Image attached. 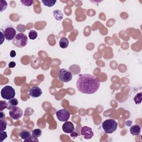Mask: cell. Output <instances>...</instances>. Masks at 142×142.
<instances>
[{
    "label": "cell",
    "instance_id": "7a4b0ae2",
    "mask_svg": "<svg viewBox=\"0 0 142 142\" xmlns=\"http://www.w3.org/2000/svg\"><path fill=\"white\" fill-rule=\"evenodd\" d=\"M28 43V38L23 33H19L12 40V43L18 48H23Z\"/></svg>",
    "mask_w": 142,
    "mask_h": 142
},
{
    "label": "cell",
    "instance_id": "2e32d148",
    "mask_svg": "<svg viewBox=\"0 0 142 142\" xmlns=\"http://www.w3.org/2000/svg\"><path fill=\"white\" fill-rule=\"evenodd\" d=\"M7 124V122L5 118H0V131H5L6 129Z\"/></svg>",
    "mask_w": 142,
    "mask_h": 142
},
{
    "label": "cell",
    "instance_id": "484cf974",
    "mask_svg": "<svg viewBox=\"0 0 142 142\" xmlns=\"http://www.w3.org/2000/svg\"><path fill=\"white\" fill-rule=\"evenodd\" d=\"M21 2L25 6L29 7L33 5V1H21Z\"/></svg>",
    "mask_w": 142,
    "mask_h": 142
},
{
    "label": "cell",
    "instance_id": "5b68a950",
    "mask_svg": "<svg viewBox=\"0 0 142 142\" xmlns=\"http://www.w3.org/2000/svg\"><path fill=\"white\" fill-rule=\"evenodd\" d=\"M58 77L61 82L67 83L72 79L73 75L69 70L64 68H62L59 70Z\"/></svg>",
    "mask_w": 142,
    "mask_h": 142
},
{
    "label": "cell",
    "instance_id": "9a60e30c",
    "mask_svg": "<svg viewBox=\"0 0 142 142\" xmlns=\"http://www.w3.org/2000/svg\"><path fill=\"white\" fill-rule=\"evenodd\" d=\"M31 135L30 132H29L28 131H26V130H23V131H21L20 133V136L21 138L24 140L30 137Z\"/></svg>",
    "mask_w": 142,
    "mask_h": 142
},
{
    "label": "cell",
    "instance_id": "5bb4252c",
    "mask_svg": "<svg viewBox=\"0 0 142 142\" xmlns=\"http://www.w3.org/2000/svg\"><path fill=\"white\" fill-rule=\"evenodd\" d=\"M53 16L55 18V19L57 21H61L63 19V14L62 13V11L59 10H55L53 12Z\"/></svg>",
    "mask_w": 142,
    "mask_h": 142
},
{
    "label": "cell",
    "instance_id": "d4e9b609",
    "mask_svg": "<svg viewBox=\"0 0 142 142\" xmlns=\"http://www.w3.org/2000/svg\"><path fill=\"white\" fill-rule=\"evenodd\" d=\"M0 6H1V12L4 11L6 9L7 7V3L6 1H1L0 2Z\"/></svg>",
    "mask_w": 142,
    "mask_h": 142
},
{
    "label": "cell",
    "instance_id": "7402d4cb",
    "mask_svg": "<svg viewBox=\"0 0 142 142\" xmlns=\"http://www.w3.org/2000/svg\"><path fill=\"white\" fill-rule=\"evenodd\" d=\"M8 106V103L6 101L1 100L0 101V111H3L5 109H6Z\"/></svg>",
    "mask_w": 142,
    "mask_h": 142
},
{
    "label": "cell",
    "instance_id": "44dd1931",
    "mask_svg": "<svg viewBox=\"0 0 142 142\" xmlns=\"http://www.w3.org/2000/svg\"><path fill=\"white\" fill-rule=\"evenodd\" d=\"M142 100V94L141 93H139L134 98V100L135 104H140Z\"/></svg>",
    "mask_w": 142,
    "mask_h": 142
},
{
    "label": "cell",
    "instance_id": "3957f363",
    "mask_svg": "<svg viewBox=\"0 0 142 142\" xmlns=\"http://www.w3.org/2000/svg\"><path fill=\"white\" fill-rule=\"evenodd\" d=\"M118 123L113 119H109L105 120L102 124V128L107 134H111L116 131Z\"/></svg>",
    "mask_w": 142,
    "mask_h": 142
},
{
    "label": "cell",
    "instance_id": "83f0119b",
    "mask_svg": "<svg viewBox=\"0 0 142 142\" xmlns=\"http://www.w3.org/2000/svg\"><path fill=\"white\" fill-rule=\"evenodd\" d=\"M10 56L12 58H13L14 57H16V52L15 51H14V50H12V51H11L10 52Z\"/></svg>",
    "mask_w": 142,
    "mask_h": 142
},
{
    "label": "cell",
    "instance_id": "ffe728a7",
    "mask_svg": "<svg viewBox=\"0 0 142 142\" xmlns=\"http://www.w3.org/2000/svg\"><path fill=\"white\" fill-rule=\"evenodd\" d=\"M41 134H42V130L40 129H34L32 132V135L36 138L40 137Z\"/></svg>",
    "mask_w": 142,
    "mask_h": 142
},
{
    "label": "cell",
    "instance_id": "cb8c5ba5",
    "mask_svg": "<svg viewBox=\"0 0 142 142\" xmlns=\"http://www.w3.org/2000/svg\"><path fill=\"white\" fill-rule=\"evenodd\" d=\"M7 138V133L4 131L0 132V141H3Z\"/></svg>",
    "mask_w": 142,
    "mask_h": 142
},
{
    "label": "cell",
    "instance_id": "4316f807",
    "mask_svg": "<svg viewBox=\"0 0 142 142\" xmlns=\"http://www.w3.org/2000/svg\"><path fill=\"white\" fill-rule=\"evenodd\" d=\"M16 65V64L15 62L13 61H12V62H10V63L8 64V67H9V68H13L15 67Z\"/></svg>",
    "mask_w": 142,
    "mask_h": 142
},
{
    "label": "cell",
    "instance_id": "ac0fdd59",
    "mask_svg": "<svg viewBox=\"0 0 142 142\" xmlns=\"http://www.w3.org/2000/svg\"><path fill=\"white\" fill-rule=\"evenodd\" d=\"M56 1H52V0H48V1H46V0H44V1H42V2L43 4V5L44 6H46L47 7H52L54 6L56 3Z\"/></svg>",
    "mask_w": 142,
    "mask_h": 142
},
{
    "label": "cell",
    "instance_id": "9c48e42d",
    "mask_svg": "<svg viewBox=\"0 0 142 142\" xmlns=\"http://www.w3.org/2000/svg\"><path fill=\"white\" fill-rule=\"evenodd\" d=\"M81 135L84 137L85 139H91L94 135V133L91 128L87 126L83 127L81 129Z\"/></svg>",
    "mask_w": 142,
    "mask_h": 142
},
{
    "label": "cell",
    "instance_id": "e0dca14e",
    "mask_svg": "<svg viewBox=\"0 0 142 142\" xmlns=\"http://www.w3.org/2000/svg\"><path fill=\"white\" fill-rule=\"evenodd\" d=\"M8 106L7 109H9L12 106H17L18 104H19V101H18V100L16 98H13V99H11L10 100H9L8 101Z\"/></svg>",
    "mask_w": 142,
    "mask_h": 142
},
{
    "label": "cell",
    "instance_id": "7c38bea8",
    "mask_svg": "<svg viewBox=\"0 0 142 142\" xmlns=\"http://www.w3.org/2000/svg\"><path fill=\"white\" fill-rule=\"evenodd\" d=\"M141 132V127L139 125L133 126L130 129V132L133 135H139Z\"/></svg>",
    "mask_w": 142,
    "mask_h": 142
},
{
    "label": "cell",
    "instance_id": "30bf717a",
    "mask_svg": "<svg viewBox=\"0 0 142 142\" xmlns=\"http://www.w3.org/2000/svg\"><path fill=\"white\" fill-rule=\"evenodd\" d=\"M42 94V91L41 89L37 86L32 87L29 91V95L31 97L37 98L40 97Z\"/></svg>",
    "mask_w": 142,
    "mask_h": 142
},
{
    "label": "cell",
    "instance_id": "52a82bcc",
    "mask_svg": "<svg viewBox=\"0 0 142 142\" xmlns=\"http://www.w3.org/2000/svg\"><path fill=\"white\" fill-rule=\"evenodd\" d=\"M56 114L57 119L61 122H67L70 118L69 112L66 109H60V110L56 112Z\"/></svg>",
    "mask_w": 142,
    "mask_h": 142
},
{
    "label": "cell",
    "instance_id": "f1b7e54d",
    "mask_svg": "<svg viewBox=\"0 0 142 142\" xmlns=\"http://www.w3.org/2000/svg\"><path fill=\"white\" fill-rule=\"evenodd\" d=\"M5 118V114L3 112V111H1L0 112V118Z\"/></svg>",
    "mask_w": 142,
    "mask_h": 142
},
{
    "label": "cell",
    "instance_id": "d6986e66",
    "mask_svg": "<svg viewBox=\"0 0 142 142\" xmlns=\"http://www.w3.org/2000/svg\"><path fill=\"white\" fill-rule=\"evenodd\" d=\"M28 36L30 40H35L36 38H37L38 36V33L37 32V31H36L34 30H31L29 32Z\"/></svg>",
    "mask_w": 142,
    "mask_h": 142
},
{
    "label": "cell",
    "instance_id": "ba28073f",
    "mask_svg": "<svg viewBox=\"0 0 142 142\" xmlns=\"http://www.w3.org/2000/svg\"><path fill=\"white\" fill-rule=\"evenodd\" d=\"M5 38L8 41L13 40L16 36V31L15 29L12 27H7L4 31Z\"/></svg>",
    "mask_w": 142,
    "mask_h": 142
},
{
    "label": "cell",
    "instance_id": "277c9868",
    "mask_svg": "<svg viewBox=\"0 0 142 142\" xmlns=\"http://www.w3.org/2000/svg\"><path fill=\"white\" fill-rule=\"evenodd\" d=\"M1 95L4 99L9 100L14 98L16 96V92L12 87L10 85H6L2 89Z\"/></svg>",
    "mask_w": 142,
    "mask_h": 142
},
{
    "label": "cell",
    "instance_id": "603a6c76",
    "mask_svg": "<svg viewBox=\"0 0 142 142\" xmlns=\"http://www.w3.org/2000/svg\"><path fill=\"white\" fill-rule=\"evenodd\" d=\"M38 141L39 140H38L37 138L34 137L33 136H32V135H31L30 137L24 140L25 142H29H29H31H31H38Z\"/></svg>",
    "mask_w": 142,
    "mask_h": 142
},
{
    "label": "cell",
    "instance_id": "6da1fadb",
    "mask_svg": "<svg viewBox=\"0 0 142 142\" xmlns=\"http://www.w3.org/2000/svg\"><path fill=\"white\" fill-rule=\"evenodd\" d=\"M100 82L93 75L90 74L80 75L76 82V87L82 93L92 94L98 90Z\"/></svg>",
    "mask_w": 142,
    "mask_h": 142
},
{
    "label": "cell",
    "instance_id": "8fae6325",
    "mask_svg": "<svg viewBox=\"0 0 142 142\" xmlns=\"http://www.w3.org/2000/svg\"><path fill=\"white\" fill-rule=\"evenodd\" d=\"M75 126H74L73 123L71 122H65V123L62 126V130L66 133H69L70 134L75 131Z\"/></svg>",
    "mask_w": 142,
    "mask_h": 142
},
{
    "label": "cell",
    "instance_id": "8992f818",
    "mask_svg": "<svg viewBox=\"0 0 142 142\" xmlns=\"http://www.w3.org/2000/svg\"><path fill=\"white\" fill-rule=\"evenodd\" d=\"M9 114L10 117L13 120H18L21 118L23 115V111L21 108L19 106H13L10 109Z\"/></svg>",
    "mask_w": 142,
    "mask_h": 142
},
{
    "label": "cell",
    "instance_id": "4fadbf2b",
    "mask_svg": "<svg viewBox=\"0 0 142 142\" xmlns=\"http://www.w3.org/2000/svg\"><path fill=\"white\" fill-rule=\"evenodd\" d=\"M59 44H60V46L61 48H67L69 45V40L66 37H62L60 40Z\"/></svg>",
    "mask_w": 142,
    "mask_h": 142
}]
</instances>
